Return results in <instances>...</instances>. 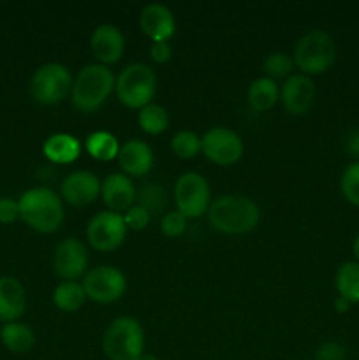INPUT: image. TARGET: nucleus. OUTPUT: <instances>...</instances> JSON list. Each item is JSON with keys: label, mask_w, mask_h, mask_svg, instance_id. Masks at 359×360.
<instances>
[{"label": "nucleus", "mask_w": 359, "mask_h": 360, "mask_svg": "<svg viewBox=\"0 0 359 360\" xmlns=\"http://www.w3.org/2000/svg\"><path fill=\"white\" fill-rule=\"evenodd\" d=\"M139 25L153 42H168L176 30L175 16L164 4H148L141 11Z\"/></svg>", "instance_id": "obj_16"}, {"label": "nucleus", "mask_w": 359, "mask_h": 360, "mask_svg": "<svg viewBox=\"0 0 359 360\" xmlns=\"http://www.w3.org/2000/svg\"><path fill=\"white\" fill-rule=\"evenodd\" d=\"M348 306H351V302L345 301L344 297H338L336 301H334V308H336L338 311H340V313H345V311H347Z\"/></svg>", "instance_id": "obj_37"}, {"label": "nucleus", "mask_w": 359, "mask_h": 360, "mask_svg": "<svg viewBox=\"0 0 359 360\" xmlns=\"http://www.w3.org/2000/svg\"><path fill=\"white\" fill-rule=\"evenodd\" d=\"M102 350L109 360H137L144 354V333L132 316L113 320L102 336Z\"/></svg>", "instance_id": "obj_4"}, {"label": "nucleus", "mask_w": 359, "mask_h": 360, "mask_svg": "<svg viewBox=\"0 0 359 360\" xmlns=\"http://www.w3.org/2000/svg\"><path fill=\"white\" fill-rule=\"evenodd\" d=\"M27 308L23 285L14 276H0V322H18Z\"/></svg>", "instance_id": "obj_18"}, {"label": "nucleus", "mask_w": 359, "mask_h": 360, "mask_svg": "<svg viewBox=\"0 0 359 360\" xmlns=\"http://www.w3.org/2000/svg\"><path fill=\"white\" fill-rule=\"evenodd\" d=\"M137 123H139L141 130L151 136H157L162 134L169 125V115L162 105L158 104H148L143 109H139V115H137Z\"/></svg>", "instance_id": "obj_27"}, {"label": "nucleus", "mask_w": 359, "mask_h": 360, "mask_svg": "<svg viewBox=\"0 0 359 360\" xmlns=\"http://www.w3.org/2000/svg\"><path fill=\"white\" fill-rule=\"evenodd\" d=\"M187 231V218L180 211H169L160 220V232L168 238H178Z\"/></svg>", "instance_id": "obj_31"}, {"label": "nucleus", "mask_w": 359, "mask_h": 360, "mask_svg": "<svg viewBox=\"0 0 359 360\" xmlns=\"http://www.w3.org/2000/svg\"><path fill=\"white\" fill-rule=\"evenodd\" d=\"M73 88V77L62 63H44L34 72L30 79V94L37 102L46 105L58 104Z\"/></svg>", "instance_id": "obj_7"}, {"label": "nucleus", "mask_w": 359, "mask_h": 360, "mask_svg": "<svg viewBox=\"0 0 359 360\" xmlns=\"http://www.w3.org/2000/svg\"><path fill=\"white\" fill-rule=\"evenodd\" d=\"M137 206L144 207L151 217L155 214H160L162 211L168 206V193H165L164 186L160 183H146L139 188V193H137Z\"/></svg>", "instance_id": "obj_26"}, {"label": "nucleus", "mask_w": 359, "mask_h": 360, "mask_svg": "<svg viewBox=\"0 0 359 360\" xmlns=\"http://www.w3.org/2000/svg\"><path fill=\"white\" fill-rule=\"evenodd\" d=\"M345 150L351 157L359 158V129H354L345 141Z\"/></svg>", "instance_id": "obj_36"}, {"label": "nucleus", "mask_w": 359, "mask_h": 360, "mask_svg": "<svg viewBox=\"0 0 359 360\" xmlns=\"http://www.w3.org/2000/svg\"><path fill=\"white\" fill-rule=\"evenodd\" d=\"M315 360H347L345 348L334 341H326L315 352Z\"/></svg>", "instance_id": "obj_34"}, {"label": "nucleus", "mask_w": 359, "mask_h": 360, "mask_svg": "<svg viewBox=\"0 0 359 360\" xmlns=\"http://www.w3.org/2000/svg\"><path fill=\"white\" fill-rule=\"evenodd\" d=\"M20 220V204L11 197H0V224L11 225Z\"/></svg>", "instance_id": "obj_33"}, {"label": "nucleus", "mask_w": 359, "mask_h": 360, "mask_svg": "<svg viewBox=\"0 0 359 360\" xmlns=\"http://www.w3.org/2000/svg\"><path fill=\"white\" fill-rule=\"evenodd\" d=\"M116 97L130 109H143L151 104L157 91V76L146 63H130L120 72L115 83Z\"/></svg>", "instance_id": "obj_5"}, {"label": "nucleus", "mask_w": 359, "mask_h": 360, "mask_svg": "<svg viewBox=\"0 0 359 360\" xmlns=\"http://www.w3.org/2000/svg\"><path fill=\"white\" fill-rule=\"evenodd\" d=\"M171 150L180 158H194L201 151V137L192 130H182L171 139Z\"/></svg>", "instance_id": "obj_28"}, {"label": "nucleus", "mask_w": 359, "mask_h": 360, "mask_svg": "<svg viewBox=\"0 0 359 360\" xmlns=\"http://www.w3.org/2000/svg\"><path fill=\"white\" fill-rule=\"evenodd\" d=\"M334 287L338 290V297H344L351 304L359 302V264H341L334 276Z\"/></svg>", "instance_id": "obj_23"}, {"label": "nucleus", "mask_w": 359, "mask_h": 360, "mask_svg": "<svg viewBox=\"0 0 359 360\" xmlns=\"http://www.w3.org/2000/svg\"><path fill=\"white\" fill-rule=\"evenodd\" d=\"M0 341L13 354H28L35 345V334L27 323L11 322L0 327Z\"/></svg>", "instance_id": "obj_21"}, {"label": "nucleus", "mask_w": 359, "mask_h": 360, "mask_svg": "<svg viewBox=\"0 0 359 360\" xmlns=\"http://www.w3.org/2000/svg\"><path fill=\"white\" fill-rule=\"evenodd\" d=\"M246 97H248V104L252 105L256 111H267V109H271L277 104L278 97H280L277 81L271 79V77L267 76L259 77V79H256L250 84Z\"/></svg>", "instance_id": "obj_22"}, {"label": "nucleus", "mask_w": 359, "mask_h": 360, "mask_svg": "<svg viewBox=\"0 0 359 360\" xmlns=\"http://www.w3.org/2000/svg\"><path fill=\"white\" fill-rule=\"evenodd\" d=\"M84 148H87V151L92 155V157L97 158V160L101 162L113 160L115 157H118V151H120L118 139H116L113 134L104 132V130L90 134V136L87 137Z\"/></svg>", "instance_id": "obj_25"}, {"label": "nucleus", "mask_w": 359, "mask_h": 360, "mask_svg": "<svg viewBox=\"0 0 359 360\" xmlns=\"http://www.w3.org/2000/svg\"><path fill=\"white\" fill-rule=\"evenodd\" d=\"M20 218L34 231L41 234H51L58 231L63 221L62 199L46 186H35L21 193Z\"/></svg>", "instance_id": "obj_2"}, {"label": "nucleus", "mask_w": 359, "mask_h": 360, "mask_svg": "<svg viewBox=\"0 0 359 360\" xmlns=\"http://www.w3.org/2000/svg\"><path fill=\"white\" fill-rule=\"evenodd\" d=\"M201 151L218 165H232L241 158L243 141L234 130L215 127L201 137Z\"/></svg>", "instance_id": "obj_11"}, {"label": "nucleus", "mask_w": 359, "mask_h": 360, "mask_svg": "<svg viewBox=\"0 0 359 360\" xmlns=\"http://www.w3.org/2000/svg\"><path fill=\"white\" fill-rule=\"evenodd\" d=\"M137 360H158V357H155L153 354H143Z\"/></svg>", "instance_id": "obj_39"}, {"label": "nucleus", "mask_w": 359, "mask_h": 360, "mask_svg": "<svg viewBox=\"0 0 359 360\" xmlns=\"http://www.w3.org/2000/svg\"><path fill=\"white\" fill-rule=\"evenodd\" d=\"M263 67L267 77H271V79H280V77L289 76L292 72V69H294V60L289 55H285V53L277 51L266 56Z\"/></svg>", "instance_id": "obj_29"}, {"label": "nucleus", "mask_w": 359, "mask_h": 360, "mask_svg": "<svg viewBox=\"0 0 359 360\" xmlns=\"http://www.w3.org/2000/svg\"><path fill=\"white\" fill-rule=\"evenodd\" d=\"M341 193L354 206H359V160L352 162L341 174Z\"/></svg>", "instance_id": "obj_30"}, {"label": "nucleus", "mask_w": 359, "mask_h": 360, "mask_svg": "<svg viewBox=\"0 0 359 360\" xmlns=\"http://www.w3.org/2000/svg\"><path fill=\"white\" fill-rule=\"evenodd\" d=\"M101 185L102 183L94 172L74 171L62 181L60 193L62 199L73 206H87L97 199L101 193Z\"/></svg>", "instance_id": "obj_14"}, {"label": "nucleus", "mask_w": 359, "mask_h": 360, "mask_svg": "<svg viewBox=\"0 0 359 360\" xmlns=\"http://www.w3.org/2000/svg\"><path fill=\"white\" fill-rule=\"evenodd\" d=\"M42 153L53 164H70L81 155V144L70 134H53L42 144Z\"/></svg>", "instance_id": "obj_20"}, {"label": "nucleus", "mask_w": 359, "mask_h": 360, "mask_svg": "<svg viewBox=\"0 0 359 360\" xmlns=\"http://www.w3.org/2000/svg\"><path fill=\"white\" fill-rule=\"evenodd\" d=\"M211 192L206 179L197 172H185L175 185V202L185 218H199L210 210Z\"/></svg>", "instance_id": "obj_8"}, {"label": "nucleus", "mask_w": 359, "mask_h": 360, "mask_svg": "<svg viewBox=\"0 0 359 360\" xmlns=\"http://www.w3.org/2000/svg\"><path fill=\"white\" fill-rule=\"evenodd\" d=\"M115 76L108 67L92 63L84 67L73 81L70 101L80 111L94 112L108 101L115 90Z\"/></svg>", "instance_id": "obj_3"}, {"label": "nucleus", "mask_w": 359, "mask_h": 360, "mask_svg": "<svg viewBox=\"0 0 359 360\" xmlns=\"http://www.w3.org/2000/svg\"><path fill=\"white\" fill-rule=\"evenodd\" d=\"M259 207L252 199L245 195H227L218 197L211 202L208 210V220L210 225L218 232L224 234H245L259 224Z\"/></svg>", "instance_id": "obj_1"}, {"label": "nucleus", "mask_w": 359, "mask_h": 360, "mask_svg": "<svg viewBox=\"0 0 359 360\" xmlns=\"http://www.w3.org/2000/svg\"><path fill=\"white\" fill-rule=\"evenodd\" d=\"M292 60L305 76L322 74L329 70L336 60V44L327 32L312 30L299 39Z\"/></svg>", "instance_id": "obj_6"}, {"label": "nucleus", "mask_w": 359, "mask_h": 360, "mask_svg": "<svg viewBox=\"0 0 359 360\" xmlns=\"http://www.w3.org/2000/svg\"><path fill=\"white\" fill-rule=\"evenodd\" d=\"M171 46L168 42H153L150 46V56L155 63H165L171 60Z\"/></svg>", "instance_id": "obj_35"}, {"label": "nucleus", "mask_w": 359, "mask_h": 360, "mask_svg": "<svg viewBox=\"0 0 359 360\" xmlns=\"http://www.w3.org/2000/svg\"><path fill=\"white\" fill-rule=\"evenodd\" d=\"M90 48L102 65H109L122 58L123 49H125V37L115 25H99L90 37Z\"/></svg>", "instance_id": "obj_15"}, {"label": "nucleus", "mask_w": 359, "mask_h": 360, "mask_svg": "<svg viewBox=\"0 0 359 360\" xmlns=\"http://www.w3.org/2000/svg\"><path fill=\"white\" fill-rule=\"evenodd\" d=\"M280 101L291 115H306L313 105V101H315L313 81L305 74H292L282 86Z\"/></svg>", "instance_id": "obj_13"}, {"label": "nucleus", "mask_w": 359, "mask_h": 360, "mask_svg": "<svg viewBox=\"0 0 359 360\" xmlns=\"http://www.w3.org/2000/svg\"><path fill=\"white\" fill-rule=\"evenodd\" d=\"M352 253L355 257V262L359 264V236L354 239V245H352Z\"/></svg>", "instance_id": "obj_38"}, {"label": "nucleus", "mask_w": 359, "mask_h": 360, "mask_svg": "<svg viewBox=\"0 0 359 360\" xmlns=\"http://www.w3.org/2000/svg\"><path fill=\"white\" fill-rule=\"evenodd\" d=\"M123 220H125L127 229H132V231H143V229L148 227L151 220V214L148 213L144 207L141 206H132L125 211L123 214Z\"/></svg>", "instance_id": "obj_32"}, {"label": "nucleus", "mask_w": 359, "mask_h": 360, "mask_svg": "<svg viewBox=\"0 0 359 360\" xmlns=\"http://www.w3.org/2000/svg\"><path fill=\"white\" fill-rule=\"evenodd\" d=\"M56 274L65 281H74L87 271L88 252L83 243L76 238H67L56 246L53 257Z\"/></svg>", "instance_id": "obj_12"}, {"label": "nucleus", "mask_w": 359, "mask_h": 360, "mask_svg": "<svg viewBox=\"0 0 359 360\" xmlns=\"http://www.w3.org/2000/svg\"><path fill=\"white\" fill-rule=\"evenodd\" d=\"M101 195L109 210L120 213V211H127L129 207H132L137 193L129 176L123 172H115L102 181Z\"/></svg>", "instance_id": "obj_17"}, {"label": "nucleus", "mask_w": 359, "mask_h": 360, "mask_svg": "<svg viewBox=\"0 0 359 360\" xmlns=\"http://www.w3.org/2000/svg\"><path fill=\"white\" fill-rule=\"evenodd\" d=\"M84 299H87L84 288L77 281H62L53 292V302L60 311L65 313L77 311L84 304Z\"/></svg>", "instance_id": "obj_24"}, {"label": "nucleus", "mask_w": 359, "mask_h": 360, "mask_svg": "<svg viewBox=\"0 0 359 360\" xmlns=\"http://www.w3.org/2000/svg\"><path fill=\"white\" fill-rule=\"evenodd\" d=\"M118 162L129 176H144L153 167V151L144 141L129 139L120 146Z\"/></svg>", "instance_id": "obj_19"}, {"label": "nucleus", "mask_w": 359, "mask_h": 360, "mask_svg": "<svg viewBox=\"0 0 359 360\" xmlns=\"http://www.w3.org/2000/svg\"><path fill=\"white\" fill-rule=\"evenodd\" d=\"M127 225L123 214L115 211H101L90 220L87 238L99 252H113L125 241Z\"/></svg>", "instance_id": "obj_10"}, {"label": "nucleus", "mask_w": 359, "mask_h": 360, "mask_svg": "<svg viewBox=\"0 0 359 360\" xmlns=\"http://www.w3.org/2000/svg\"><path fill=\"white\" fill-rule=\"evenodd\" d=\"M84 294L88 299L101 304L115 302L125 294L127 280L120 269L113 266H99L94 267L84 274L83 280Z\"/></svg>", "instance_id": "obj_9"}]
</instances>
